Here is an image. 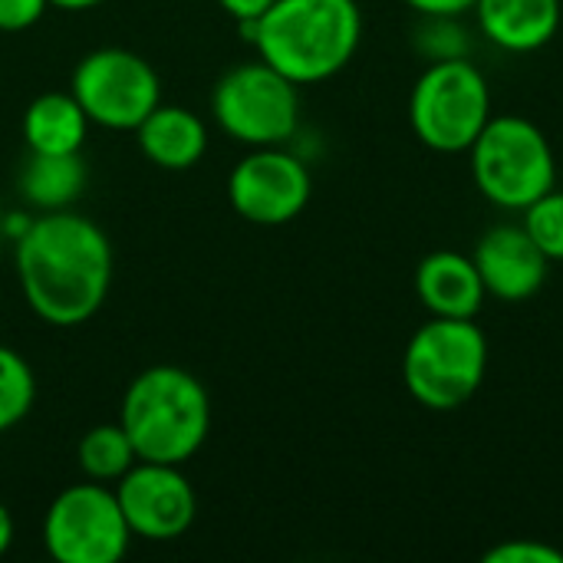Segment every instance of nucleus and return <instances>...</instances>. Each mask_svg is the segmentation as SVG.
Returning a JSON list of instances; mask_svg holds the SVG:
<instances>
[{
	"label": "nucleus",
	"mask_w": 563,
	"mask_h": 563,
	"mask_svg": "<svg viewBox=\"0 0 563 563\" xmlns=\"http://www.w3.org/2000/svg\"><path fill=\"white\" fill-rule=\"evenodd\" d=\"M416 49L429 63L462 59V56L472 53V33L462 23V16H452V13H422V20L416 26Z\"/></svg>",
	"instance_id": "20"
},
{
	"label": "nucleus",
	"mask_w": 563,
	"mask_h": 563,
	"mask_svg": "<svg viewBox=\"0 0 563 563\" xmlns=\"http://www.w3.org/2000/svg\"><path fill=\"white\" fill-rule=\"evenodd\" d=\"M488 119L492 89L485 73L468 56L429 63L409 92V125L432 152H468Z\"/></svg>",
	"instance_id": "6"
},
{
	"label": "nucleus",
	"mask_w": 563,
	"mask_h": 563,
	"mask_svg": "<svg viewBox=\"0 0 563 563\" xmlns=\"http://www.w3.org/2000/svg\"><path fill=\"white\" fill-rule=\"evenodd\" d=\"M13 534H16V528H13V515H10V508L0 501V558L10 551V544H13Z\"/></svg>",
	"instance_id": "26"
},
{
	"label": "nucleus",
	"mask_w": 563,
	"mask_h": 563,
	"mask_svg": "<svg viewBox=\"0 0 563 563\" xmlns=\"http://www.w3.org/2000/svg\"><path fill=\"white\" fill-rule=\"evenodd\" d=\"M99 3H106V0H49V7H56V10H69V13L92 10V7H99Z\"/></svg>",
	"instance_id": "27"
},
{
	"label": "nucleus",
	"mask_w": 563,
	"mask_h": 563,
	"mask_svg": "<svg viewBox=\"0 0 563 563\" xmlns=\"http://www.w3.org/2000/svg\"><path fill=\"white\" fill-rule=\"evenodd\" d=\"M257 56L297 86H313L356 56L363 10L356 0H274L264 16L241 23Z\"/></svg>",
	"instance_id": "2"
},
{
	"label": "nucleus",
	"mask_w": 563,
	"mask_h": 563,
	"mask_svg": "<svg viewBox=\"0 0 563 563\" xmlns=\"http://www.w3.org/2000/svg\"><path fill=\"white\" fill-rule=\"evenodd\" d=\"M139 462L185 465L211 432V396L205 383L181 366H148L139 373L119 409Z\"/></svg>",
	"instance_id": "3"
},
{
	"label": "nucleus",
	"mask_w": 563,
	"mask_h": 563,
	"mask_svg": "<svg viewBox=\"0 0 563 563\" xmlns=\"http://www.w3.org/2000/svg\"><path fill=\"white\" fill-rule=\"evenodd\" d=\"M0 303H3V294H0Z\"/></svg>",
	"instance_id": "28"
},
{
	"label": "nucleus",
	"mask_w": 563,
	"mask_h": 563,
	"mask_svg": "<svg viewBox=\"0 0 563 563\" xmlns=\"http://www.w3.org/2000/svg\"><path fill=\"white\" fill-rule=\"evenodd\" d=\"M472 261L482 274V284L488 297L505 303H525L531 300L544 280H548V254L534 244V238L525 231V224H495L488 228Z\"/></svg>",
	"instance_id": "12"
},
{
	"label": "nucleus",
	"mask_w": 563,
	"mask_h": 563,
	"mask_svg": "<svg viewBox=\"0 0 563 563\" xmlns=\"http://www.w3.org/2000/svg\"><path fill=\"white\" fill-rule=\"evenodd\" d=\"M488 336L475 320L432 317L422 323L402 356L409 396L432 412L462 409L485 383Z\"/></svg>",
	"instance_id": "4"
},
{
	"label": "nucleus",
	"mask_w": 563,
	"mask_h": 563,
	"mask_svg": "<svg viewBox=\"0 0 563 563\" xmlns=\"http://www.w3.org/2000/svg\"><path fill=\"white\" fill-rule=\"evenodd\" d=\"M13 267L30 310L53 327L92 320L112 287L106 231L73 208L43 211L16 238Z\"/></svg>",
	"instance_id": "1"
},
{
	"label": "nucleus",
	"mask_w": 563,
	"mask_h": 563,
	"mask_svg": "<svg viewBox=\"0 0 563 563\" xmlns=\"http://www.w3.org/2000/svg\"><path fill=\"white\" fill-rule=\"evenodd\" d=\"M313 195L310 168L280 145L251 148L228 175L231 208L261 228H280L294 221Z\"/></svg>",
	"instance_id": "10"
},
{
	"label": "nucleus",
	"mask_w": 563,
	"mask_h": 563,
	"mask_svg": "<svg viewBox=\"0 0 563 563\" xmlns=\"http://www.w3.org/2000/svg\"><path fill=\"white\" fill-rule=\"evenodd\" d=\"M36 402V376L30 363L0 343V432L16 429Z\"/></svg>",
	"instance_id": "19"
},
{
	"label": "nucleus",
	"mask_w": 563,
	"mask_h": 563,
	"mask_svg": "<svg viewBox=\"0 0 563 563\" xmlns=\"http://www.w3.org/2000/svg\"><path fill=\"white\" fill-rule=\"evenodd\" d=\"M49 0H0V33H20L30 30L43 13Z\"/></svg>",
	"instance_id": "23"
},
{
	"label": "nucleus",
	"mask_w": 563,
	"mask_h": 563,
	"mask_svg": "<svg viewBox=\"0 0 563 563\" xmlns=\"http://www.w3.org/2000/svg\"><path fill=\"white\" fill-rule=\"evenodd\" d=\"M218 3H221V10H224L228 16H234L238 23H254L257 16H264V13L271 10L274 0H218Z\"/></svg>",
	"instance_id": "24"
},
{
	"label": "nucleus",
	"mask_w": 563,
	"mask_h": 563,
	"mask_svg": "<svg viewBox=\"0 0 563 563\" xmlns=\"http://www.w3.org/2000/svg\"><path fill=\"white\" fill-rule=\"evenodd\" d=\"M86 188V165L79 152L73 155H43L30 152V162L20 172L23 198L40 211H66Z\"/></svg>",
	"instance_id": "17"
},
{
	"label": "nucleus",
	"mask_w": 563,
	"mask_h": 563,
	"mask_svg": "<svg viewBox=\"0 0 563 563\" xmlns=\"http://www.w3.org/2000/svg\"><path fill=\"white\" fill-rule=\"evenodd\" d=\"M135 135H139L142 155L165 172L195 168L208 152V125L198 112H191L185 106L158 102L142 119Z\"/></svg>",
	"instance_id": "15"
},
{
	"label": "nucleus",
	"mask_w": 563,
	"mask_h": 563,
	"mask_svg": "<svg viewBox=\"0 0 563 563\" xmlns=\"http://www.w3.org/2000/svg\"><path fill=\"white\" fill-rule=\"evenodd\" d=\"M211 115L241 145H280L300 125V86L264 59L241 63L218 79Z\"/></svg>",
	"instance_id": "7"
},
{
	"label": "nucleus",
	"mask_w": 563,
	"mask_h": 563,
	"mask_svg": "<svg viewBox=\"0 0 563 563\" xmlns=\"http://www.w3.org/2000/svg\"><path fill=\"white\" fill-rule=\"evenodd\" d=\"M69 92L79 99L92 125L135 132L162 102V79L145 56L122 46H102L76 63Z\"/></svg>",
	"instance_id": "9"
},
{
	"label": "nucleus",
	"mask_w": 563,
	"mask_h": 563,
	"mask_svg": "<svg viewBox=\"0 0 563 563\" xmlns=\"http://www.w3.org/2000/svg\"><path fill=\"white\" fill-rule=\"evenodd\" d=\"M472 178L485 201L505 211H525L558 185L554 148L528 115H492L468 148Z\"/></svg>",
	"instance_id": "5"
},
{
	"label": "nucleus",
	"mask_w": 563,
	"mask_h": 563,
	"mask_svg": "<svg viewBox=\"0 0 563 563\" xmlns=\"http://www.w3.org/2000/svg\"><path fill=\"white\" fill-rule=\"evenodd\" d=\"M485 563H563V554L544 541L518 538L485 551Z\"/></svg>",
	"instance_id": "22"
},
{
	"label": "nucleus",
	"mask_w": 563,
	"mask_h": 563,
	"mask_svg": "<svg viewBox=\"0 0 563 563\" xmlns=\"http://www.w3.org/2000/svg\"><path fill=\"white\" fill-rule=\"evenodd\" d=\"M76 462H79V472L89 482L109 485V482H119L139 462V455H135L125 429L119 422H106V426H92L79 439Z\"/></svg>",
	"instance_id": "18"
},
{
	"label": "nucleus",
	"mask_w": 563,
	"mask_h": 563,
	"mask_svg": "<svg viewBox=\"0 0 563 563\" xmlns=\"http://www.w3.org/2000/svg\"><path fill=\"white\" fill-rule=\"evenodd\" d=\"M89 125L92 122L73 92H43L23 112V142L30 152L73 155L82 148Z\"/></svg>",
	"instance_id": "16"
},
{
	"label": "nucleus",
	"mask_w": 563,
	"mask_h": 563,
	"mask_svg": "<svg viewBox=\"0 0 563 563\" xmlns=\"http://www.w3.org/2000/svg\"><path fill=\"white\" fill-rule=\"evenodd\" d=\"M416 294L432 317L475 320L488 290L472 254L442 247L422 257L416 267Z\"/></svg>",
	"instance_id": "13"
},
{
	"label": "nucleus",
	"mask_w": 563,
	"mask_h": 563,
	"mask_svg": "<svg viewBox=\"0 0 563 563\" xmlns=\"http://www.w3.org/2000/svg\"><path fill=\"white\" fill-rule=\"evenodd\" d=\"M115 498L132 538L142 541L185 538L198 518V495L181 475V465L135 462L115 482Z\"/></svg>",
	"instance_id": "11"
},
{
	"label": "nucleus",
	"mask_w": 563,
	"mask_h": 563,
	"mask_svg": "<svg viewBox=\"0 0 563 563\" xmlns=\"http://www.w3.org/2000/svg\"><path fill=\"white\" fill-rule=\"evenodd\" d=\"M409 3L419 16L422 13H452V16H462L475 7V0H402Z\"/></svg>",
	"instance_id": "25"
},
{
	"label": "nucleus",
	"mask_w": 563,
	"mask_h": 563,
	"mask_svg": "<svg viewBox=\"0 0 563 563\" xmlns=\"http://www.w3.org/2000/svg\"><path fill=\"white\" fill-rule=\"evenodd\" d=\"M521 224L548 254V261H563V191L558 185L525 208Z\"/></svg>",
	"instance_id": "21"
},
{
	"label": "nucleus",
	"mask_w": 563,
	"mask_h": 563,
	"mask_svg": "<svg viewBox=\"0 0 563 563\" xmlns=\"http://www.w3.org/2000/svg\"><path fill=\"white\" fill-rule=\"evenodd\" d=\"M132 531L102 482L63 488L43 515V548L56 563H119Z\"/></svg>",
	"instance_id": "8"
},
{
	"label": "nucleus",
	"mask_w": 563,
	"mask_h": 563,
	"mask_svg": "<svg viewBox=\"0 0 563 563\" xmlns=\"http://www.w3.org/2000/svg\"><path fill=\"white\" fill-rule=\"evenodd\" d=\"M478 30L508 53H534L561 30V0H475Z\"/></svg>",
	"instance_id": "14"
}]
</instances>
